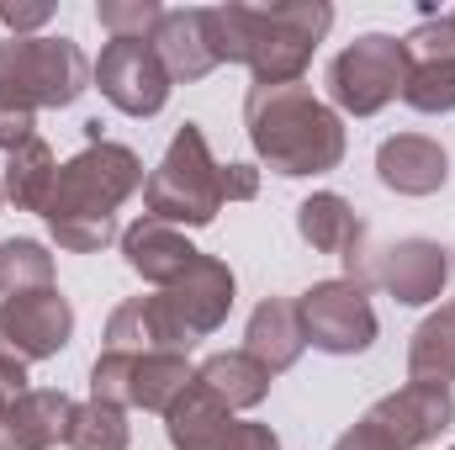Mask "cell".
I'll use <instances>...</instances> for the list:
<instances>
[{
    "label": "cell",
    "mask_w": 455,
    "mask_h": 450,
    "mask_svg": "<svg viewBox=\"0 0 455 450\" xmlns=\"http://www.w3.org/2000/svg\"><path fill=\"white\" fill-rule=\"evenodd\" d=\"M143 186V165L132 149L107 143V138H91L85 154H75L64 170H59V186H53V202H48V228L64 249L75 254H91L101 244L116 238V207Z\"/></svg>",
    "instance_id": "1"
},
{
    "label": "cell",
    "mask_w": 455,
    "mask_h": 450,
    "mask_svg": "<svg viewBox=\"0 0 455 450\" xmlns=\"http://www.w3.org/2000/svg\"><path fill=\"white\" fill-rule=\"evenodd\" d=\"M249 143L275 175H323L344 159V127L302 80L254 85L243 101Z\"/></svg>",
    "instance_id": "2"
},
{
    "label": "cell",
    "mask_w": 455,
    "mask_h": 450,
    "mask_svg": "<svg viewBox=\"0 0 455 450\" xmlns=\"http://www.w3.org/2000/svg\"><path fill=\"white\" fill-rule=\"evenodd\" d=\"M96 69L69 37H11L0 43V149L32 143L43 107H69Z\"/></svg>",
    "instance_id": "3"
},
{
    "label": "cell",
    "mask_w": 455,
    "mask_h": 450,
    "mask_svg": "<svg viewBox=\"0 0 455 450\" xmlns=\"http://www.w3.org/2000/svg\"><path fill=\"white\" fill-rule=\"evenodd\" d=\"M329 21V5H218L223 64H249L254 85H291L302 80Z\"/></svg>",
    "instance_id": "4"
},
{
    "label": "cell",
    "mask_w": 455,
    "mask_h": 450,
    "mask_svg": "<svg viewBox=\"0 0 455 450\" xmlns=\"http://www.w3.org/2000/svg\"><path fill=\"white\" fill-rule=\"evenodd\" d=\"M143 202L148 218L159 223H212L223 207V165L207 149V133L196 122H186L170 143V154L159 159V170L143 181Z\"/></svg>",
    "instance_id": "5"
},
{
    "label": "cell",
    "mask_w": 455,
    "mask_h": 450,
    "mask_svg": "<svg viewBox=\"0 0 455 450\" xmlns=\"http://www.w3.org/2000/svg\"><path fill=\"white\" fill-rule=\"evenodd\" d=\"M233 308V270L212 254H196V265L170 281L159 297H148V313H154V329L164 350H186L202 334H212Z\"/></svg>",
    "instance_id": "6"
},
{
    "label": "cell",
    "mask_w": 455,
    "mask_h": 450,
    "mask_svg": "<svg viewBox=\"0 0 455 450\" xmlns=\"http://www.w3.org/2000/svg\"><path fill=\"white\" fill-rule=\"evenodd\" d=\"M69 334H75V313L53 286L27 292V297H5L0 302V387L11 398H21L27 360L59 355L69 344Z\"/></svg>",
    "instance_id": "7"
},
{
    "label": "cell",
    "mask_w": 455,
    "mask_h": 450,
    "mask_svg": "<svg viewBox=\"0 0 455 450\" xmlns=\"http://www.w3.org/2000/svg\"><path fill=\"white\" fill-rule=\"evenodd\" d=\"M196 382V371L186 366L180 350H148V355H122L107 350L96 366H91V387L101 403H132V408H148V414H170L175 398Z\"/></svg>",
    "instance_id": "8"
},
{
    "label": "cell",
    "mask_w": 455,
    "mask_h": 450,
    "mask_svg": "<svg viewBox=\"0 0 455 450\" xmlns=\"http://www.w3.org/2000/svg\"><path fill=\"white\" fill-rule=\"evenodd\" d=\"M403 80H408V53H403L397 37H381V32H371L355 48H344L334 59V69H329L334 101L355 117L381 112L392 96H403Z\"/></svg>",
    "instance_id": "9"
},
{
    "label": "cell",
    "mask_w": 455,
    "mask_h": 450,
    "mask_svg": "<svg viewBox=\"0 0 455 450\" xmlns=\"http://www.w3.org/2000/svg\"><path fill=\"white\" fill-rule=\"evenodd\" d=\"M344 265H349V281H355V286H371V281H376V286H387L397 302H435L440 286H445V276H451L445 249L429 244V238H403V244H387V249H376V254L355 249Z\"/></svg>",
    "instance_id": "10"
},
{
    "label": "cell",
    "mask_w": 455,
    "mask_h": 450,
    "mask_svg": "<svg viewBox=\"0 0 455 450\" xmlns=\"http://www.w3.org/2000/svg\"><path fill=\"white\" fill-rule=\"evenodd\" d=\"M297 318H302L307 344H318L329 355H355L376 339V313L365 302V286H355V281H318L313 292H302Z\"/></svg>",
    "instance_id": "11"
},
{
    "label": "cell",
    "mask_w": 455,
    "mask_h": 450,
    "mask_svg": "<svg viewBox=\"0 0 455 450\" xmlns=\"http://www.w3.org/2000/svg\"><path fill=\"white\" fill-rule=\"evenodd\" d=\"M170 419V446L175 450H281V440L265 424H238L233 408H223L207 387H186L175 398Z\"/></svg>",
    "instance_id": "12"
},
{
    "label": "cell",
    "mask_w": 455,
    "mask_h": 450,
    "mask_svg": "<svg viewBox=\"0 0 455 450\" xmlns=\"http://www.w3.org/2000/svg\"><path fill=\"white\" fill-rule=\"evenodd\" d=\"M96 85L127 117H154L170 101V75L154 43H107V53L96 59Z\"/></svg>",
    "instance_id": "13"
},
{
    "label": "cell",
    "mask_w": 455,
    "mask_h": 450,
    "mask_svg": "<svg viewBox=\"0 0 455 450\" xmlns=\"http://www.w3.org/2000/svg\"><path fill=\"white\" fill-rule=\"evenodd\" d=\"M408 53V80H403V101L419 112H451L455 107V21H424L419 32L403 37Z\"/></svg>",
    "instance_id": "14"
},
{
    "label": "cell",
    "mask_w": 455,
    "mask_h": 450,
    "mask_svg": "<svg viewBox=\"0 0 455 450\" xmlns=\"http://www.w3.org/2000/svg\"><path fill=\"white\" fill-rule=\"evenodd\" d=\"M451 419H455L451 387H429V382H408L403 392L381 398V403L365 414V424H371L392 450L429 446L440 430H451Z\"/></svg>",
    "instance_id": "15"
},
{
    "label": "cell",
    "mask_w": 455,
    "mask_h": 450,
    "mask_svg": "<svg viewBox=\"0 0 455 450\" xmlns=\"http://www.w3.org/2000/svg\"><path fill=\"white\" fill-rule=\"evenodd\" d=\"M154 53L170 80H202L223 64V32L218 11H164L154 32Z\"/></svg>",
    "instance_id": "16"
},
{
    "label": "cell",
    "mask_w": 455,
    "mask_h": 450,
    "mask_svg": "<svg viewBox=\"0 0 455 450\" xmlns=\"http://www.w3.org/2000/svg\"><path fill=\"white\" fill-rule=\"evenodd\" d=\"M376 170L392 191L403 197H429L445 186L451 165H445V149L435 138H419V133H403V138H387L381 154H376Z\"/></svg>",
    "instance_id": "17"
},
{
    "label": "cell",
    "mask_w": 455,
    "mask_h": 450,
    "mask_svg": "<svg viewBox=\"0 0 455 450\" xmlns=\"http://www.w3.org/2000/svg\"><path fill=\"white\" fill-rule=\"evenodd\" d=\"M122 254H127V265H132L143 281L170 286V281H180V276L196 265V254H202V249H191V244H186L170 223L143 218V223H132L127 233H122Z\"/></svg>",
    "instance_id": "18"
},
{
    "label": "cell",
    "mask_w": 455,
    "mask_h": 450,
    "mask_svg": "<svg viewBox=\"0 0 455 450\" xmlns=\"http://www.w3.org/2000/svg\"><path fill=\"white\" fill-rule=\"evenodd\" d=\"M69 398L64 392H21L5 403L0 414V450H48L53 440H64L69 424Z\"/></svg>",
    "instance_id": "19"
},
{
    "label": "cell",
    "mask_w": 455,
    "mask_h": 450,
    "mask_svg": "<svg viewBox=\"0 0 455 450\" xmlns=\"http://www.w3.org/2000/svg\"><path fill=\"white\" fill-rule=\"evenodd\" d=\"M302 318H297V302H281V297H270V302H259L254 308V318H249V355L275 376V371H286V366H297V355H302Z\"/></svg>",
    "instance_id": "20"
},
{
    "label": "cell",
    "mask_w": 455,
    "mask_h": 450,
    "mask_svg": "<svg viewBox=\"0 0 455 450\" xmlns=\"http://www.w3.org/2000/svg\"><path fill=\"white\" fill-rule=\"evenodd\" d=\"M297 228H302V238L318 249V254H355L360 249V238H365V223L355 218V207L334 197V191H318V197H307L302 207H297Z\"/></svg>",
    "instance_id": "21"
},
{
    "label": "cell",
    "mask_w": 455,
    "mask_h": 450,
    "mask_svg": "<svg viewBox=\"0 0 455 450\" xmlns=\"http://www.w3.org/2000/svg\"><path fill=\"white\" fill-rule=\"evenodd\" d=\"M196 387H207L223 408H254L270 392V371L249 350H228V355H212L196 371Z\"/></svg>",
    "instance_id": "22"
},
{
    "label": "cell",
    "mask_w": 455,
    "mask_h": 450,
    "mask_svg": "<svg viewBox=\"0 0 455 450\" xmlns=\"http://www.w3.org/2000/svg\"><path fill=\"white\" fill-rule=\"evenodd\" d=\"M53 186H59L53 149H48L43 138L21 143V149L11 154V165H5V197H11L16 207H27V213H48V202H53Z\"/></svg>",
    "instance_id": "23"
},
{
    "label": "cell",
    "mask_w": 455,
    "mask_h": 450,
    "mask_svg": "<svg viewBox=\"0 0 455 450\" xmlns=\"http://www.w3.org/2000/svg\"><path fill=\"white\" fill-rule=\"evenodd\" d=\"M408 376H413V382H429V387L455 382V302L440 308L435 318H424V329L413 334Z\"/></svg>",
    "instance_id": "24"
},
{
    "label": "cell",
    "mask_w": 455,
    "mask_h": 450,
    "mask_svg": "<svg viewBox=\"0 0 455 450\" xmlns=\"http://www.w3.org/2000/svg\"><path fill=\"white\" fill-rule=\"evenodd\" d=\"M64 446L69 450H127V419L116 403H80L69 408V424H64Z\"/></svg>",
    "instance_id": "25"
},
{
    "label": "cell",
    "mask_w": 455,
    "mask_h": 450,
    "mask_svg": "<svg viewBox=\"0 0 455 450\" xmlns=\"http://www.w3.org/2000/svg\"><path fill=\"white\" fill-rule=\"evenodd\" d=\"M48 286H53V254L32 238H5L0 244V292L27 297V292H48Z\"/></svg>",
    "instance_id": "26"
},
{
    "label": "cell",
    "mask_w": 455,
    "mask_h": 450,
    "mask_svg": "<svg viewBox=\"0 0 455 450\" xmlns=\"http://www.w3.org/2000/svg\"><path fill=\"white\" fill-rule=\"evenodd\" d=\"M96 16L112 32V43H154V32L164 21V11L154 0H101Z\"/></svg>",
    "instance_id": "27"
},
{
    "label": "cell",
    "mask_w": 455,
    "mask_h": 450,
    "mask_svg": "<svg viewBox=\"0 0 455 450\" xmlns=\"http://www.w3.org/2000/svg\"><path fill=\"white\" fill-rule=\"evenodd\" d=\"M259 191V175L249 165H223V202H249Z\"/></svg>",
    "instance_id": "28"
},
{
    "label": "cell",
    "mask_w": 455,
    "mask_h": 450,
    "mask_svg": "<svg viewBox=\"0 0 455 450\" xmlns=\"http://www.w3.org/2000/svg\"><path fill=\"white\" fill-rule=\"evenodd\" d=\"M48 16H53V5H5V11H0V21H5V27H16V32L43 27Z\"/></svg>",
    "instance_id": "29"
},
{
    "label": "cell",
    "mask_w": 455,
    "mask_h": 450,
    "mask_svg": "<svg viewBox=\"0 0 455 450\" xmlns=\"http://www.w3.org/2000/svg\"><path fill=\"white\" fill-rule=\"evenodd\" d=\"M334 450H392V446H387V440H381V435H376L365 419H360V424H355V430H349V435H344Z\"/></svg>",
    "instance_id": "30"
},
{
    "label": "cell",
    "mask_w": 455,
    "mask_h": 450,
    "mask_svg": "<svg viewBox=\"0 0 455 450\" xmlns=\"http://www.w3.org/2000/svg\"><path fill=\"white\" fill-rule=\"evenodd\" d=\"M451 21H455V16H451Z\"/></svg>",
    "instance_id": "31"
}]
</instances>
